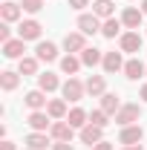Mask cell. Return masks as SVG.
<instances>
[{"label":"cell","instance_id":"30","mask_svg":"<svg viewBox=\"0 0 147 150\" xmlns=\"http://www.w3.org/2000/svg\"><path fill=\"white\" fill-rule=\"evenodd\" d=\"M90 124H95V127H107L110 121H107V112L104 110H92L90 112Z\"/></svg>","mask_w":147,"mask_h":150},{"label":"cell","instance_id":"22","mask_svg":"<svg viewBox=\"0 0 147 150\" xmlns=\"http://www.w3.org/2000/svg\"><path fill=\"white\" fill-rule=\"evenodd\" d=\"M37 61H55L58 58V46L55 43H49V40H43V43H37Z\"/></svg>","mask_w":147,"mask_h":150},{"label":"cell","instance_id":"35","mask_svg":"<svg viewBox=\"0 0 147 150\" xmlns=\"http://www.w3.org/2000/svg\"><path fill=\"white\" fill-rule=\"evenodd\" d=\"M92 150H112V144H110V142H98Z\"/></svg>","mask_w":147,"mask_h":150},{"label":"cell","instance_id":"21","mask_svg":"<svg viewBox=\"0 0 147 150\" xmlns=\"http://www.w3.org/2000/svg\"><path fill=\"white\" fill-rule=\"evenodd\" d=\"M112 12H115V3L112 0H95L92 3V15H98V18H112Z\"/></svg>","mask_w":147,"mask_h":150},{"label":"cell","instance_id":"20","mask_svg":"<svg viewBox=\"0 0 147 150\" xmlns=\"http://www.w3.org/2000/svg\"><path fill=\"white\" fill-rule=\"evenodd\" d=\"M46 112L52 115V121H61V118H66V115H69V112H66V101H61V98L49 101V104H46Z\"/></svg>","mask_w":147,"mask_h":150},{"label":"cell","instance_id":"8","mask_svg":"<svg viewBox=\"0 0 147 150\" xmlns=\"http://www.w3.org/2000/svg\"><path fill=\"white\" fill-rule=\"evenodd\" d=\"M121 144H139L141 139H144V130L139 127V124H127V127H121Z\"/></svg>","mask_w":147,"mask_h":150},{"label":"cell","instance_id":"23","mask_svg":"<svg viewBox=\"0 0 147 150\" xmlns=\"http://www.w3.org/2000/svg\"><path fill=\"white\" fill-rule=\"evenodd\" d=\"M104 55H101V49H95V46H87L84 52H81V64L84 67H95V64H101Z\"/></svg>","mask_w":147,"mask_h":150},{"label":"cell","instance_id":"34","mask_svg":"<svg viewBox=\"0 0 147 150\" xmlns=\"http://www.w3.org/2000/svg\"><path fill=\"white\" fill-rule=\"evenodd\" d=\"M69 6L72 9H84V6H90V0H69Z\"/></svg>","mask_w":147,"mask_h":150},{"label":"cell","instance_id":"38","mask_svg":"<svg viewBox=\"0 0 147 150\" xmlns=\"http://www.w3.org/2000/svg\"><path fill=\"white\" fill-rule=\"evenodd\" d=\"M141 101H147V84L141 87Z\"/></svg>","mask_w":147,"mask_h":150},{"label":"cell","instance_id":"27","mask_svg":"<svg viewBox=\"0 0 147 150\" xmlns=\"http://www.w3.org/2000/svg\"><path fill=\"white\" fill-rule=\"evenodd\" d=\"M61 69L72 78L78 69H81V58H75V55H66V58H61Z\"/></svg>","mask_w":147,"mask_h":150},{"label":"cell","instance_id":"6","mask_svg":"<svg viewBox=\"0 0 147 150\" xmlns=\"http://www.w3.org/2000/svg\"><path fill=\"white\" fill-rule=\"evenodd\" d=\"M64 49L72 55V52H84L87 49V40H84V32H69L64 38Z\"/></svg>","mask_w":147,"mask_h":150},{"label":"cell","instance_id":"4","mask_svg":"<svg viewBox=\"0 0 147 150\" xmlns=\"http://www.w3.org/2000/svg\"><path fill=\"white\" fill-rule=\"evenodd\" d=\"M49 118H52L49 112H43V110H32V115H29L26 121H29V127H32L35 133H46V127H52V124H49Z\"/></svg>","mask_w":147,"mask_h":150},{"label":"cell","instance_id":"12","mask_svg":"<svg viewBox=\"0 0 147 150\" xmlns=\"http://www.w3.org/2000/svg\"><path fill=\"white\" fill-rule=\"evenodd\" d=\"M101 130H104V127H95V124L81 127V142H84V144H90V147H95L98 142H104V139H101Z\"/></svg>","mask_w":147,"mask_h":150},{"label":"cell","instance_id":"14","mask_svg":"<svg viewBox=\"0 0 147 150\" xmlns=\"http://www.w3.org/2000/svg\"><path fill=\"white\" fill-rule=\"evenodd\" d=\"M23 38H12V40H6L3 43V55L6 58H23Z\"/></svg>","mask_w":147,"mask_h":150},{"label":"cell","instance_id":"31","mask_svg":"<svg viewBox=\"0 0 147 150\" xmlns=\"http://www.w3.org/2000/svg\"><path fill=\"white\" fill-rule=\"evenodd\" d=\"M20 9H23V12H29V15H35V12L43 9V0H20Z\"/></svg>","mask_w":147,"mask_h":150},{"label":"cell","instance_id":"1","mask_svg":"<svg viewBox=\"0 0 147 150\" xmlns=\"http://www.w3.org/2000/svg\"><path fill=\"white\" fill-rule=\"evenodd\" d=\"M139 118H141V107H139V104H121V110L115 112V121H118L121 127L136 124Z\"/></svg>","mask_w":147,"mask_h":150},{"label":"cell","instance_id":"32","mask_svg":"<svg viewBox=\"0 0 147 150\" xmlns=\"http://www.w3.org/2000/svg\"><path fill=\"white\" fill-rule=\"evenodd\" d=\"M6 40H12V29L3 23V26H0V43H6Z\"/></svg>","mask_w":147,"mask_h":150},{"label":"cell","instance_id":"25","mask_svg":"<svg viewBox=\"0 0 147 150\" xmlns=\"http://www.w3.org/2000/svg\"><path fill=\"white\" fill-rule=\"evenodd\" d=\"M66 121H69L72 127H78V130H81V127H87V124H90V115H87V112L81 110V107H75V110H69Z\"/></svg>","mask_w":147,"mask_h":150},{"label":"cell","instance_id":"13","mask_svg":"<svg viewBox=\"0 0 147 150\" xmlns=\"http://www.w3.org/2000/svg\"><path fill=\"white\" fill-rule=\"evenodd\" d=\"M124 75H127L130 81H139L141 75H147V69H144V64L139 58H130L127 64H124Z\"/></svg>","mask_w":147,"mask_h":150},{"label":"cell","instance_id":"33","mask_svg":"<svg viewBox=\"0 0 147 150\" xmlns=\"http://www.w3.org/2000/svg\"><path fill=\"white\" fill-rule=\"evenodd\" d=\"M52 150H75V147H72V142H55Z\"/></svg>","mask_w":147,"mask_h":150},{"label":"cell","instance_id":"5","mask_svg":"<svg viewBox=\"0 0 147 150\" xmlns=\"http://www.w3.org/2000/svg\"><path fill=\"white\" fill-rule=\"evenodd\" d=\"M40 29H43V26H40L37 20H23L18 26V38H23V40H37V38H40Z\"/></svg>","mask_w":147,"mask_h":150},{"label":"cell","instance_id":"39","mask_svg":"<svg viewBox=\"0 0 147 150\" xmlns=\"http://www.w3.org/2000/svg\"><path fill=\"white\" fill-rule=\"evenodd\" d=\"M141 12H144V15H147V0H141Z\"/></svg>","mask_w":147,"mask_h":150},{"label":"cell","instance_id":"7","mask_svg":"<svg viewBox=\"0 0 147 150\" xmlns=\"http://www.w3.org/2000/svg\"><path fill=\"white\" fill-rule=\"evenodd\" d=\"M141 18H144V12L136 9V6H127V9L121 12V23H124L127 29H139V26H141Z\"/></svg>","mask_w":147,"mask_h":150},{"label":"cell","instance_id":"9","mask_svg":"<svg viewBox=\"0 0 147 150\" xmlns=\"http://www.w3.org/2000/svg\"><path fill=\"white\" fill-rule=\"evenodd\" d=\"M72 124L69 121H55L52 127H49V133H52V139L55 142H72Z\"/></svg>","mask_w":147,"mask_h":150},{"label":"cell","instance_id":"19","mask_svg":"<svg viewBox=\"0 0 147 150\" xmlns=\"http://www.w3.org/2000/svg\"><path fill=\"white\" fill-rule=\"evenodd\" d=\"M0 15H3V20H6V23H12V20H18L20 15H23V9H20V3H12V0H6V3L0 6Z\"/></svg>","mask_w":147,"mask_h":150},{"label":"cell","instance_id":"36","mask_svg":"<svg viewBox=\"0 0 147 150\" xmlns=\"http://www.w3.org/2000/svg\"><path fill=\"white\" fill-rule=\"evenodd\" d=\"M0 150H15V142H3V147Z\"/></svg>","mask_w":147,"mask_h":150},{"label":"cell","instance_id":"3","mask_svg":"<svg viewBox=\"0 0 147 150\" xmlns=\"http://www.w3.org/2000/svg\"><path fill=\"white\" fill-rule=\"evenodd\" d=\"M101 26H104V23H101L98 15H81V18H78V29H81L84 35H95V32H101Z\"/></svg>","mask_w":147,"mask_h":150},{"label":"cell","instance_id":"17","mask_svg":"<svg viewBox=\"0 0 147 150\" xmlns=\"http://www.w3.org/2000/svg\"><path fill=\"white\" fill-rule=\"evenodd\" d=\"M101 110L107 112V115H115V112L121 110L118 95H115V93H104V95H101Z\"/></svg>","mask_w":147,"mask_h":150},{"label":"cell","instance_id":"40","mask_svg":"<svg viewBox=\"0 0 147 150\" xmlns=\"http://www.w3.org/2000/svg\"><path fill=\"white\" fill-rule=\"evenodd\" d=\"M3 3H6V0H3Z\"/></svg>","mask_w":147,"mask_h":150},{"label":"cell","instance_id":"29","mask_svg":"<svg viewBox=\"0 0 147 150\" xmlns=\"http://www.w3.org/2000/svg\"><path fill=\"white\" fill-rule=\"evenodd\" d=\"M118 29H121V20L107 18V20H104V26H101V35H104V38H115V35H118Z\"/></svg>","mask_w":147,"mask_h":150},{"label":"cell","instance_id":"10","mask_svg":"<svg viewBox=\"0 0 147 150\" xmlns=\"http://www.w3.org/2000/svg\"><path fill=\"white\" fill-rule=\"evenodd\" d=\"M118 43H121V52H141V35L139 32H124Z\"/></svg>","mask_w":147,"mask_h":150},{"label":"cell","instance_id":"24","mask_svg":"<svg viewBox=\"0 0 147 150\" xmlns=\"http://www.w3.org/2000/svg\"><path fill=\"white\" fill-rule=\"evenodd\" d=\"M18 84H20V72H12V69L0 72V87H3L6 93H12V90H15Z\"/></svg>","mask_w":147,"mask_h":150},{"label":"cell","instance_id":"15","mask_svg":"<svg viewBox=\"0 0 147 150\" xmlns=\"http://www.w3.org/2000/svg\"><path fill=\"white\" fill-rule=\"evenodd\" d=\"M23 101H26L29 110H43V107H46V93H43V90H32V93H26Z\"/></svg>","mask_w":147,"mask_h":150},{"label":"cell","instance_id":"18","mask_svg":"<svg viewBox=\"0 0 147 150\" xmlns=\"http://www.w3.org/2000/svg\"><path fill=\"white\" fill-rule=\"evenodd\" d=\"M58 87V75L55 72H43V75H37V90H43V93H55Z\"/></svg>","mask_w":147,"mask_h":150},{"label":"cell","instance_id":"26","mask_svg":"<svg viewBox=\"0 0 147 150\" xmlns=\"http://www.w3.org/2000/svg\"><path fill=\"white\" fill-rule=\"evenodd\" d=\"M46 144H49L46 133H35V130H32L29 136H26V147H29V150H43Z\"/></svg>","mask_w":147,"mask_h":150},{"label":"cell","instance_id":"28","mask_svg":"<svg viewBox=\"0 0 147 150\" xmlns=\"http://www.w3.org/2000/svg\"><path fill=\"white\" fill-rule=\"evenodd\" d=\"M18 72H20V75H35V72H37V58H20Z\"/></svg>","mask_w":147,"mask_h":150},{"label":"cell","instance_id":"16","mask_svg":"<svg viewBox=\"0 0 147 150\" xmlns=\"http://www.w3.org/2000/svg\"><path fill=\"white\" fill-rule=\"evenodd\" d=\"M101 64H104V72H110V75H112V72H118V69H124V61H121V52H107Z\"/></svg>","mask_w":147,"mask_h":150},{"label":"cell","instance_id":"11","mask_svg":"<svg viewBox=\"0 0 147 150\" xmlns=\"http://www.w3.org/2000/svg\"><path fill=\"white\" fill-rule=\"evenodd\" d=\"M84 87H87V93H90L92 98H98V95L107 93V81H104V75H90Z\"/></svg>","mask_w":147,"mask_h":150},{"label":"cell","instance_id":"37","mask_svg":"<svg viewBox=\"0 0 147 150\" xmlns=\"http://www.w3.org/2000/svg\"><path fill=\"white\" fill-rule=\"evenodd\" d=\"M121 150H141V147H139V144H124Z\"/></svg>","mask_w":147,"mask_h":150},{"label":"cell","instance_id":"2","mask_svg":"<svg viewBox=\"0 0 147 150\" xmlns=\"http://www.w3.org/2000/svg\"><path fill=\"white\" fill-rule=\"evenodd\" d=\"M61 93H64V98H66V101H81V98H84V93H87V87H84L78 78H69V81L61 87Z\"/></svg>","mask_w":147,"mask_h":150}]
</instances>
